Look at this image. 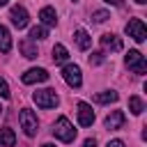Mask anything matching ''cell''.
Here are the masks:
<instances>
[{
    "label": "cell",
    "instance_id": "1",
    "mask_svg": "<svg viewBox=\"0 0 147 147\" xmlns=\"http://www.w3.org/2000/svg\"><path fill=\"white\" fill-rule=\"evenodd\" d=\"M53 133H55V138H60L62 142H71V140L76 138V129H74V124H71L64 115L55 119V124H53Z\"/></svg>",
    "mask_w": 147,
    "mask_h": 147
},
{
    "label": "cell",
    "instance_id": "2",
    "mask_svg": "<svg viewBox=\"0 0 147 147\" xmlns=\"http://www.w3.org/2000/svg\"><path fill=\"white\" fill-rule=\"evenodd\" d=\"M18 122H21V129H23V133L25 136H37V131H39V122H37V115L30 110V108H23L21 113H18Z\"/></svg>",
    "mask_w": 147,
    "mask_h": 147
},
{
    "label": "cell",
    "instance_id": "3",
    "mask_svg": "<svg viewBox=\"0 0 147 147\" xmlns=\"http://www.w3.org/2000/svg\"><path fill=\"white\" fill-rule=\"evenodd\" d=\"M32 99H34V103H37L39 108H55V106L60 103L57 92L51 90V87H46V90H37V92L32 94Z\"/></svg>",
    "mask_w": 147,
    "mask_h": 147
},
{
    "label": "cell",
    "instance_id": "4",
    "mask_svg": "<svg viewBox=\"0 0 147 147\" xmlns=\"http://www.w3.org/2000/svg\"><path fill=\"white\" fill-rule=\"evenodd\" d=\"M124 32L133 39V41H145L147 39V28H145V23L140 21V18H131L129 23H126V28H124Z\"/></svg>",
    "mask_w": 147,
    "mask_h": 147
},
{
    "label": "cell",
    "instance_id": "5",
    "mask_svg": "<svg viewBox=\"0 0 147 147\" xmlns=\"http://www.w3.org/2000/svg\"><path fill=\"white\" fill-rule=\"evenodd\" d=\"M124 62H126V67L133 69L138 76H142V74L147 71V62H145V55H142L140 51H129L126 57H124Z\"/></svg>",
    "mask_w": 147,
    "mask_h": 147
},
{
    "label": "cell",
    "instance_id": "6",
    "mask_svg": "<svg viewBox=\"0 0 147 147\" xmlns=\"http://www.w3.org/2000/svg\"><path fill=\"white\" fill-rule=\"evenodd\" d=\"M62 78H64L67 85H71V87H80V85H83V74H80V67H78V64H64Z\"/></svg>",
    "mask_w": 147,
    "mask_h": 147
},
{
    "label": "cell",
    "instance_id": "7",
    "mask_svg": "<svg viewBox=\"0 0 147 147\" xmlns=\"http://www.w3.org/2000/svg\"><path fill=\"white\" fill-rule=\"evenodd\" d=\"M9 18H11V25L14 28H25L28 25V21H30V16H28V11H25V7H21V5H16V7H11L9 9Z\"/></svg>",
    "mask_w": 147,
    "mask_h": 147
},
{
    "label": "cell",
    "instance_id": "8",
    "mask_svg": "<svg viewBox=\"0 0 147 147\" xmlns=\"http://www.w3.org/2000/svg\"><path fill=\"white\" fill-rule=\"evenodd\" d=\"M76 108H78V124L80 126H92L94 124V110H92V106L85 103V101H80Z\"/></svg>",
    "mask_w": 147,
    "mask_h": 147
},
{
    "label": "cell",
    "instance_id": "9",
    "mask_svg": "<svg viewBox=\"0 0 147 147\" xmlns=\"http://www.w3.org/2000/svg\"><path fill=\"white\" fill-rule=\"evenodd\" d=\"M21 80H23L25 85H32V83H44V80H48V71H46V69H28V71L21 76Z\"/></svg>",
    "mask_w": 147,
    "mask_h": 147
},
{
    "label": "cell",
    "instance_id": "10",
    "mask_svg": "<svg viewBox=\"0 0 147 147\" xmlns=\"http://www.w3.org/2000/svg\"><path fill=\"white\" fill-rule=\"evenodd\" d=\"M39 18H41V25H44V28H53V25H57V14H55L53 7H44V9L39 11Z\"/></svg>",
    "mask_w": 147,
    "mask_h": 147
},
{
    "label": "cell",
    "instance_id": "11",
    "mask_svg": "<svg viewBox=\"0 0 147 147\" xmlns=\"http://www.w3.org/2000/svg\"><path fill=\"white\" fill-rule=\"evenodd\" d=\"M74 39H76V46H78L80 51H87V48L92 46V37H90L87 30H83V28H78V30L74 32Z\"/></svg>",
    "mask_w": 147,
    "mask_h": 147
},
{
    "label": "cell",
    "instance_id": "12",
    "mask_svg": "<svg viewBox=\"0 0 147 147\" xmlns=\"http://www.w3.org/2000/svg\"><path fill=\"white\" fill-rule=\"evenodd\" d=\"M101 46L103 48H110V51H122V39L117 34H113V32H106L101 37Z\"/></svg>",
    "mask_w": 147,
    "mask_h": 147
},
{
    "label": "cell",
    "instance_id": "13",
    "mask_svg": "<svg viewBox=\"0 0 147 147\" xmlns=\"http://www.w3.org/2000/svg\"><path fill=\"white\" fill-rule=\"evenodd\" d=\"M124 119H126V117H124L122 110H113V113L106 117V129H113V131H115V129H122Z\"/></svg>",
    "mask_w": 147,
    "mask_h": 147
},
{
    "label": "cell",
    "instance_id": "14",
    "mask_svg": "<svg viewBox=\"0 0 147 147\" xmlns=\"http://www.w3.org/2000/svg\"><path fill=\"white\" fill-rule=\"evenodd\" d=\"M117 99H119V94H117L115 90H103V92L94 94V101H96V103H115Z\"/></svg>",
    "mask_w": 147,
    "mask_h": 147
},
{
    "label": "cell",
    "instance_id": "15",
    "mask_svg": "<svg viewBox=\"0 0 147 147\" xmlns=\"http://www.w3.org/2000/svg\"><path fill=\"white\" fill-rule=\"evenodd\" d=\"M18 48H21L23 57H28V60H34V57H37V46H34L30 39H23V41L18 44Z\"/></svg>",
    "mask_w": 147,
    "mask_h": 147
},
{
    "label": "cell",
    "instance_id": "16",
    "mask_svg": "<svg viewBox=\"0 0 147 147\" xmlns=\"http://www.w3.org/2000/svg\"><path fill=\"white\" fill-rule=\"evenodd\" d=\"M16 136L11 129H0V147H14Z\"/></svg>",
    "mask_w": 147,
    "mask_h": 147
},
{
    "label": "cell",
    "instance_id": "17",
    "mask_svg": "<svg viewBox=\"0 0 147 147\" xmlns=\"http://www.w3.org/2000/svg\"><path fill=\"white\" fill-rule=\"evenodd\" d=\"M9 48H11V37H9V30L0 23V51H2V53H7Z\"/></svg>",
    "mask_w": 147,
    "mask_h": 147
},
{
    "label": "cell",
    "instance_id": "18",
    "mask_svg": "<svg viewBox=\"0 0 147 147\" xmlns=\"http://www.w3.org/2000/svg\"><path fill=\"white\" fill-rule=\"evenodd\" d=\"M53 60H55V62H67V60H69V51H67L62 44H55V46H53Z\"/></svg>",
    "mask_w": 147,
    "mask_h": 147
},
{
    "label": "cell",
    "instance_id": "19",
    "mask_svg": "<svg viewBox=\"0 0 147 147\" xmlns=\"http://www.w3.org/2000/svg\"><path fill=\"white\" fill-rule=\"evenodd\" d=\"M129 110H131L133 115H142V110H145L142 99H140V96H131V99H129Z\"/></svg>",
    "mask_w": 147,
    "mask_h": 147
},
{
    "label": "cell",
    "instance_id": "20",
    "mask_svg": "<svg viewBox=\"0 0 147 147\" xmlns=\"http://www.w3.org/2000/svg\"><path fill=\"white\" fill-rule=\"evenodd\" d=\"M48 37V30L44 28V25H34L32 30H30V41H37V39H46Z\"/></svg>",
    "mask_w": 147,
    "mask_h": 147
},
{
    "label": "cell",
    "instance_id": "21",
    "mask_svg": "<svg viewBox=\"0 0 147 147\" xmlns=\"http://www.w3.org/2000/svg\"><path fill=\"white\" fill-rule=\"evenodd\" d=\"M9 94H11V92H9L7 80H5V78H0V96H2V99H9Z\"/></svg>",
    "mask_w": 147,
    "mask_h": 147
},
{
    "label": "cell",
    "instance_id": "22",
    "mask_svg": "<svg viewBox=\"0 0 147 147\" xmlns=\"http://www.w3.org/2000/svg\"><path fill=\"white\" fill-rule=\"evenodd\" d=\"M92 18H94L96 23H103V21H108V11H103V9H101V11H94Z\"/></svg>",
    "mask_w": 147,
    "mask_h": 147
},
{
    "label": "cell",
    "instance_id": "23",
    "mask_svg": "<svg viewBox=\"0 0 147 147\" xmlns=\"http://www.w3.org/2000/svg\"><path fill=\"white\" fill-rule=\"evenodd\" d=\"M103 62V53H92L90 55V64H101Z\"/></svg>",
    "mask_w": 147,
    "mask_h": 147
},
{
    "label": "cell",
    "instance_id": "24",
    "mask_svg": "<svg viewBox=\"0 0 147 147\" xmlns=\"http://www.w3.org/2000/svg\"><path fill=\"white\" fill-rule=\"evenodd\" d=\"M83 147H96V140H94V138H87V140L83 142Z\"/></svg>",
    "mask_w": 147,
    "mask_h": 147
},
{
    "label": "cell",
    "instance_id": "25",
    "mask_svg": "<svg viewBox=\"0 0 147 147\" xmlns=\"http://www.w3.org/2000/svg\"><path fill=\"white\" fill-rule=\"evenodd\" d=\"M106 147H124V142H122V140H110Z\"/></svg>",
    "mask_w": 147,
    "mask_h": 147
},
{
    "label": "cell",
    "instance_id": "26",
    "mask_svg": "<svg viewBox=\"0 0 147 147\" xmlns=\"http://www.w3.org/2000/svg\"><path fill=\"white\" fill-rule=\"evenodd\" d=\"M103 2H108V5H115V7H117V5H122L124 0H103Z\"/></svg>",
    "mask_w": 147,
    "mask_h": 147
},
{
    "label": "cell",
    "instance_id": "27",
    "mask_svg": "<svg viewBox=\"0 0 147 147\" xmlns=\"http://www.w3.org/2000/svg\"><path fill=\"white\" fill-rule=\"evenodd\" d=\"M41 147H55V145H51V142H44V145H41Z\"/></svg>",
    "mask_w": 147,
    "mask_h": 147
},
{
    "label": "cell",
    "instance_id": "28",
    "mask_svg": "<svg viewBox=\"0 0 147 147\" xmlns=\"http://www.w3.org/2000/svg\"><path fill=\"white\" fill-rule=\"evenodd\" d=\"M136 2H138V5H145V2H147V0H136Z\"/></svg>",
    "mask_w": 147,
    "mask_h": 147
},
{
    "label": "cell",
    "instance_id": "29",
    "mask_svg": "<svg viewBox=\"0 0 147 147\" xmlns=\"http://www.w3.org/2000/svg\"><path fill=\"white\" fill-rule=\"evenodd\" d=\"M7 2H9V0H0V7H2V5H7Z\"/></svg>",
    "mask_w": 147,
    "mask_h": 147
},
{
    "label": "cell",
    "instance_id": "30",
    "mask_svg": "<svg viewBox=\"0 0 147 147\" xmlns=\"http://www.w3.org/2000/svg\"><path fill=\"white\" fill-rule=\"evenodd\" d=\"M0 113H2V106H0Z\"/></svg>",
    "mask_w": 147,
    "mask_h": 147
},
{
    "label": "cell",
    "instance_id": "31",
    "mask_svg": "<svg viewBox=\"0 0 147 147\" xmlns=\"http://www.w3.org/2000/svg\"><path fill=\"white\" fill-rule=\"evenodd\" d=\"M74 2H76V0H74Z\"/></svg>",
    "mask_w": 147,
    "mask_h": 147
}]
</instances>
